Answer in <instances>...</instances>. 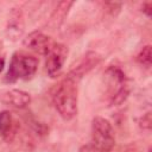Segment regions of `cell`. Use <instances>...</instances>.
I'll list each match as a JSON object with an SVG mask.
<instances>
[{
	"label": "cell",
	"instance_id": "7a4b0ae2",
	"mask_svg": "<svg viewBox=\"0 0 152 152\" xmlns=\"http://www.w3.org/2000/svg\"><path fill=\"white\" fill-rule=\"evenodd\" d=\"M38 59L31 55L14 52L8 70L4 77L6 83H14L18 80H30L37 71Z\"/></svg>",
	"mask_w": 152,
	"mask_h": 152
},
{
	"label": "cell",
	"instance_id": "30bf717a",
	"mask_svg": "<svg viewBox=\"0 0 152 152\" xmlns=\"http://www.w3.org/2000/svg\"><path fill=\"white\" fill-rule=\"evenodd\" d=\"M72 5H74L72 1H61V2H58L56 8L53 10L51 17H50L49 24H51L53 27H58L63 23V20L65 19V17L68 15V12H69V10Z\"/></svg>",
	"mask_w": 152,
	"mask_h": 152
},
{
	"label": "cell",
	"instance_id": "5b68a950",
	"mask_svg": "<svg viewBox=\"0 0 152 152\" xmlns=\"http://www.w3.org/2000/svg\"><path fill=\"white\" fill-rule=\"evenodd\" d=\"M25 30V23H24V15L20 8H12L6 23L5 33L8 40L15 42L18 40Z\"/></svg>",
	"mask_w": 152,
	"mask_h": 152
},
{
	"label": "cell",
	"instance_id": "9a60e30c",
	"mask_svg": "<svg viewBox=\"0 0 152 152\" xmlns=\"http://www.w3.org/2000/svg\"><path fill=\"white\" fill-rule=\"evenodd\" d=\"M4 66H5V58L4 57H0V72L2 71Z\"/></svg>",
	"mask_w": 152,
	"mask_h": 152
},
{
	"label": "cell",
	"instance_id": "6da1fadb",
	"mask_svg": "<svg viewBox=\"0 0 152 152\" xmlns=\"http://www.w3.org/2000/svg\"><path fill=\"white\" fill-rule=\"evenodd\" d=\"M77 80L66 75L52 90V103L57 113L64 120H71L77 114Z\"/></svg>",
	"mask_w": 152,
	"mask_h": 152
},
{
	"label": "cell",
	"instance_id": "7c38bea8",
	"mask_svg": "<svg viewBox=\"0 0 152 152\" xmlns=\"http://www.w3.org/2000/svg\"><path fill=\"white\" fill-rule=\"evenodd\" d=\"M138 124H139V127H140L141 129H144V131H150L151 127H152V115H151V112H147L146 114H144V115L139 119Z\"/></svg>",
	"mask_w": 152,
	"mask_h": 152
},
{
	"label": "cell",
	"instance_id": "ba28073f",
	"mask_svg": "<svg viewBox=\"0 0 152 152\" xmlns=\"http://www.w3.org/2000/svg\"><path fill=\"white\" fill-rule=\"evenodd\" d=\"M100 61H101V57H100L96 52H88V53L82 58V61L80 62V64H78L75 69H72L68 75H70L71 77H74V78L77 80V81H80L81 77H82L84 74H87L90 69H93L96 64H99Z\"/></svg>",
	"mask_w": 152,
	"mask_h": 152
},
{
	"label": "cell",
	"instance_id": "2e32d148",
	"mask_svg": "<svg viewBox=\"0 0 152 152\" xmlns=\"http://www.w3.org/2000/svg\"><path fill=\"white\" fill-rule=\"evenodd\" d=\"M147 152H151V147H150V148H148V150H147Z\"/></svg>",
	"mask_w": 152,
	"mask_h": 152
},
{
	"label": "cell",
	"instance_id": "4fadbf2b",
	"mask_svg": "<svg viewBox=\"0 0 152 152\" xmlns=\"http://www.w3.org/2000/svg\"><path fill=\"white\" fill-rule=\"evenodd\" d=\"M141 8H142L141 11H142V12H144L148 18H151V15H152V2H150V1L144 2Z\"/></svg>",
	"mask_w": 152,
	"mask_h": 152
},
{
	"label": "cell",
	"instance_id": "8fae6325",
	"mask_svg": "<svg viewBox=\"0 0 152 152\" xmlns=\"http://www.w3.org/2000/svg\"><path fill=\"white\" fill-rule=\"evenodd\" d=\"M137 61L146 68L151 66V63H152V48H151V45H146L140 50V52L137 56Z\"/></svg>",
	"mask_w": 152,
	"mask_h": 152
},
{
	"label": "cell",
	"instance_id": "52a82bcc",
	"mask_svg": "<svg viewBox=\"0 0 152 152\" xmlns=\"http://www.w3.org/2000/svg\"><path fill=\"white\" fill-rule=\"evenodd\" d=\"M0 101L14 108H25L31 102V95L20 89H6L0 91Z\"/></svg>",
	"mask_w": 152,
	"mask_h": 152
},
{
	"label": "cell",
	"instance_id": "277c9868",
	"mask_svg": "<svg viewBox=\"0 0 152 152\" xmlns=\"http://www.w3.org/2000/svg\"><path fill=\"white\" fill-rule=\"evenodd\" d=\"M68 53H69L68 48L64 44L52 43L50 45V48L45 53V57H46L45 66H46V72L50 77H56L61 72L66 61Z\"/></svg>",
	"mask_w": 152,
	"mask_h": 152
},
{
	"label": "cell",
	"instance_id": "3957f363",
	"mask_svg": "<svg viewBox=\"0 0 152 152\" xmlns=\"http://www.w3.org/2000/svg\"><path fill=\"white\" fill-rule=\"evenodd\" d=\"M91 144L97 152H112L115 146V137L112 124L101 116L91 121Z\"/></svg>",
	"mask_w": 152,
	"mask_h": 152
},
{
	"label": "cell",
	"instance_id": "5bb4252c",
	"mask_svg": "<svg viewBox=\"0 0 152 152\" xmlns=\"http://www.w3.org/2000/svg\"><path fill=\"white\" fill-rule=\"evenodd\" d=\"M78 152H97V151H96V148L93 146V144L90 142V144H86V145L81 146L80 150H78Z\"/></svg>",
	"mask_w": 152,
	"mask_h": 152
},
{
	"label": "cell",
	"instance_id": "8992f818",
	"mask_svg": "<svg viewBox=\"0 0 152 152\" xmlns=\"http://www.w3.org/2000/svg\"><path fill=\"white\" fill-rule=\"evenodd\" d=\"M51 44L52 42L50 40V38L42 31H32L23 39V45L26 49L40 55H45Z\"/></svg>",
	"mask_w": 152,
	"mask_h": 152
},
{
	"label": "cell",
	"instance_id": "9c48e42d",
	"mask_svg": "<svg viewBox=\"0 0 152 152\" xmlns=\"http://www.w3.org/2000/svg\"><path fill=\"white\" fill-rule=\"evenodd\" d=\"M14 135L15 128L12 114L8 110L0 112V137H2L7 141H11Z\"/></svg>",
	"mask_w": 152,
	"mask_h": 152
}]
</instances>
